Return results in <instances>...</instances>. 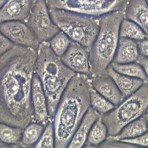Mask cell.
Listing matches in <instances>:
<instances>
[{
	"label": "cell",
	"instance_id": "cell-1",
	"mask_svg": "<svg viewBox=\"0 0 148 148\" xmlns=\"http://www.w3.org/2000/svg\"><path fill=\"white\" fill-rule=\"evenodd\" d=\"M36 49L14 45L0 57V122L24 129L33 120Z\"/></svg>",
	"mask_w": 148,
	"mask_h": 148
},
{
	"label": "cell",
	"instance_id": "cell-2",
	"mask_svg": "<svg viewBox=\"0 0 148 148\" xmlns=\"http://www.w3.org/2000/svg\"><path fill=\"white\" fill-rule=\"evenodd\" d=\"M91 76L76 73L64 91L51 119L54 147H67L84 114L90 106Z\"/></svg>",
	"mask_w": 148,
	"mask_h": 148
},
{
	"label": "cell",
	"instance_id": "cell-3",
	"mask_svg": "<svg viewBox=\"0 0 148 148\" xmlns=\"http://www.w3.org/2000/svg\"><path fill=\"white\" fill-rule=\"evenodd\" d=\"M36 50L34 73L38 76L46 95L48 113L51 120L64 91L76 73L54 53L49 42L39 43Z\"/></svg>",
	"mask_w": 148,
	"mask_h": 148
},
{
	"label": "cell",
	"instance_id": "cell-4",
	"mask_svg": "<svg viewBox=\"0 0 148 148\" xmlns=\"http://www.w3.org/2000/svg\"><path fill=\"white\" fill-rule=\"evenodd\" d=\"M98 18V32L89 50L91 77L105 72L112 62L119 39V27L124 18V12H110Z\"/></svg>",
	"mask_w": 148,
	"mask_h": 148
},
{
	"label": "cell",
	"instance_id": "cell-5",
	"mask_svg": "<svg viewBox=\"0 0 148 148\" xmlns=\"http://www.w3.org/2000/svg\"><path fill=\"white\" fill-rule=\"evenodd\" d=\"M49 10L53 21L61 31L73 42L90 49L99 30L98 17L64 9Z\"/></svg>",
	"mask_w": 148,
	"mask_h": 148
},
{
	"label": "cell",
	"instance_id": "cell-6",
	"mask_svg": "<svg viewBox=\"0 0 148 148\" xmlns=\"http://www.w3.org/2000/svg\"><path fill=\"white\" fill-rule=\"evenodd\" d=\"M148 82L134 93L125 98L108 113L101 115L108 129V135H116L123 127L147 111Z\"/></svg>",
	"mask_w": 148,
	"mask_h": 148
},
{
	"label": "cell",
	"instance_id": "cell-7",
	"mask_svg": "<svg viewBox=\"0 0 148 148\" xmlns=\"http://www.w3.org/2000/svg\"><path fill=\"white\" fill-rule=\"evenodd\" d=\"M49 9H64L98 17L113 12H124L129 0H45Z\"/></svg>",
	"mask_w": 148,
	"mask_h": 148
},
{
	"label": "cell",
	"instance_id": "cell-8",
	"mask_svg": "<svg viewBox=\"0 0 148 148\" xmlns=\"http://www.w3.org/2000/svg\"><path fill=\"white\" fill-rule=\"evenodd\" d=\"M24 22L31 28L39 43L48 42L60 30L53 21L45 0H36Z\"/></svg>",
	"mask_w": 148,
	"mask_h": 148
},
{
	"label": "cell",
	"instance_id": "cell-9",
	"mask_svg": "<svg viewBox=\"0 0 148 148\" xmlns=\"http://www.w3.org/2000/svg\"><path fill=\"white\" fill-rule=\"evenodd\" d=\"M1 32L16 45L37 49L39 42L27 24L23 21H8L0 23Z\"/></svg>",
	"mask_w": 148,
	"mask_h": 148
},
{
	"label": "cell",
	"instance_id": "cell-10",
	"mask_svg": "<svg viewBox=\"0 0 148 148\" xmlns=\"http://www.w3.org/2000/svg\"><path fill=\"white\" fill-rule=\"evenodd\" d=\"M89 50L88 47L72 41L60 58L66 66L75 73L91 76Z\"/></svg>",
	"mask_w": 148,
	"mask_h": 148
},
{
	"label": "cell",
	"instance_id": "cell-11",
	"mask_svg": "<svg viewBox=\"0 0 148 148\" xmlns=\"http://www.w3.org/2000/svg\"><path fill=\"white\" fill-rule=\"evenodd\" d=\"M31 104L33 110V119L36 122L46 125L50 120L47 99L40 82L36 73H34L31 87Z\"/></svg>",
	"mask_w": 148,
	"mask_h": 148
},
{
	"label": "cell",
	"instance_id": "cell-12",
	"mask_svg": "<svg viewBox=\"0 0 148 148\" xmlns=\"http://www.w3.org/2000/svg\"><path fill=\"white\" fill-rule=\"evenodd\" d=\"M36 0H6L0 9V23L27 18Z\"/></svg>",
	"mask_w": 148,
	"mask_h": 148
},
{
	"label": "cell",
	"instance_id": "cell-13",
	"mask_svg": "<svg viewBox=\"0 0 148 148\" xmlns=\"http://www.w3.org/2000/svg\"><path fill=\"white\" fill-rule=\"evenodd\" d=\"M90 83L94 90L114 106L119 104L125 98L106 71L101 75L91 77Z\"/></svg>",
	"mask_w": 148,
	"mask_h": 148
},
{
	"label": "cell",
	"instance_id": "cell-14",
	"mask_svg": "<svg viewBox=\"0 0 148 148\" xmlns=\"http://www.w3.org/2000/svg\"><path fill=\"white\" fill-rule=\"evenodd\" d=\"M100 116L95 110L90 106L76 130L67 147L80 148L83 147L91 126Z\"/></svg>",
	"mask_w": 148,
	"mask_h": 148
},
{
	"label": "cell",
	"instance_id": "cell-15",
	"mask_svg": "<svg viewBox=\"0 0 148 148\" xmlns=\"http://www.w3.org/2000/svg\"><path fill=\"white\" fill-rule=\"evenodd\" d=\"M124 18L138 24L147 34V0H129L124 12Z\"/></svg>",
	"mask_w": 148,
	"mask_h": 148
},
{
	"label": "cell",
	"instance_id": "cell-16",
	"mask_svg": "<svg viewBox=\"0 0 148 148\" xmlns=\"http://www.w3.org/2000/svg\"><path fill=\"white\" fill-rule=\"evenodd\" d=\"M106 71L124 98L134 93L145 82L139 78L130 77L116 72L110 64Z\"/></svg>",
	"mask_w": 148,
	"mask_h": 148
},
{
	"label": "cell",
	"instance_id": "cell-17",
	"mask_svg": "<svg viewBox=\"0 0 148 148\" xmlns=\"http://www.w3.org/2000/svg\"><path fill=\"white\" fill-rule=\"evenodd\" d=\"M138 56L136 40L127 38L119 37L112 62L117 64L135 62Z\"/></svg>",
	"mask_w": 148,
	"mask_h": 148
},
{
	"label": "cell",
	"instance_id": "cell-18",
	"mask_svg": "<svg viewBox=\"0 0 148 148\" xmlns=\"http://www.w3.org/2000/svg\"><path fill=\"white\" fill-rule=\"evenodd\" d=\"M147 111L136 119L128 123L115 135H108V138L114 140L133 138L140 135L147 130Z\"/></svg>",
	"mask_w": 148,
	"mask_h": 148
},
{
	"label": "cell",
	"instance_id": "cell-19",
	"mask_svg": "<svg viewBox=\"0 0 148 148\" xmlns=\"http://www.w3.org/2000/svg\"><path fill=\"white\" fill-rule=\"evenodd\" d=\"M108 129L100 116L93 123L88 132L83 147H95L103 142L108 136Z\"/></svg>",
	"mask_w": 148,
	"mask_h": 148
},
{
	"label": "cell",
	"instance_id": "cell-20",
	"mask_svg": "<svg viewBox=\"0 0 148 148\" xmlns=\"http://www.w3.org/2000/svg\"><path fill=\"white\" fill-rule=\"evenodd\" d=\"M45 125L38 122H30L23 129L20 147H33L40 138Z\"/></svg>",
	"mask_w": 148,
	"mask_h": 148
},
{
	"label": "cell",
	"instance_id": "cell-21",
	"mask_svg": "<svg viewBox=\"0 0 148 148\" xmlns=\"http://www.w3.org/2000/svg\"><path fill=\"white\" fill-rule=\"evenodd\" d=\"M119 37L127 38L135 40L147 38V34L135 22L123 18L119 27Z\"/></svg>",
	"mask_w": 148,
	"mask_h": 148
},
{
	"label": "cell",
	"instance_id": "cell-22",
	"mask_svg": "<svg viewBox=\"0 0 148 148\" xmlns=\"http://www.w3.org/2000/svg\"><path fill=\"white\" fill-rule=\"evenodd\" d=\"M23 129L0 122V140L10 146L20 147Z\"/></svg>",
	"mask_w": 148,
	"mask_h": 148
},
{
	"label": "cell",
	"instance_id": "cell-23",
	"mask_svg": "<svg viewBox=\"0 0 148 148\" xmlns=\"http://www.w3.org/2000/svg\"><path fill=\"white\" fill-rule=\"evenodd\" d=\"M112 68L117 72L130 77H136L147 82V73L136 62H132L125 64H117L112 62L110 64Z\"/></svg>",
	"mask_w": 148,
	"mask_h": 148
},
{
	"label": "cell",
	"instance_id": "cell-24",
	"mask_svg": "<svg viewBox=\"0 0 148 148\" xmlns=\"http://www.w3.org/2000/svg\"><path fill=\"white\" fill-rule=\"evenodd\" d=\"M89 96L90 106L100 115L108 113L115 106L111 102L101 95L91 86L90 88Z\"/></svg>",
	"mask_w": 148,
	"mask_h": 148
},
{
	"label": "cell",
	"instance_id": "cell-25",
	"mask_svg": "<svg viewBox=\"0 0 148 148\" xmlns=\"http://www.w3.org/2000/svg\"><path fill=\"white\" fill-rule=\"evenodd\" d=\"M48 42L54 53L61 57L67 50L72 40L66 34L60 30Z\"/></svg>",
	"mask_w": 148,
	"mask_h": 148
},
{
	"label": "cell",
	"instance_id": "cell-26",
	"mask_svg": "<svg viewBox=\"0 0 148 148\" xmlns=\"http://www.w3.org/2000/svg\"><path fill=\"white\" fill-rule=\"evenodd\" d=\"M33 147H54V130L51 120L46 124L40 138Z\"/></svg>",
	"mask_w": 148,
	"mask_h": 148
},
{
	"label": "cell",
	"instance_id": "cell-27",
	"mask_svg": "<svg viewBox=\"0 0 148 148\" xmlns=\"http://www.w3.org/2000/svg\"><path fill=\"white\" fill-rule=\"evenodd\" d=\"M121 142L131 144L135 146L136 147H142L148 146V134L147 132H145L140 135L136 136L133 138L122 139L120 140Z\"/></svg>",
	"mask_w": 148,
	"mask_h": 148
},
{
	"label": "cell",
	"instance_id": "cell-28",
	"mask_svg": "<svg viewBox=\"0 0 148 148\" xmlns=\"http://www.w3.org/2000/svg\"><path fill=\"white\" fill-rule=\"evenodd\" d=\"M97 147L104 148H137L135 146L131 144L127 143L119 140L112 139L108 137Z\"/></svg>",
	"mask_w": 148,
	"mask_h": 148
},
{
	"label": "cell",
	"instance_id": "cell-29",
	"mask_svg": "<svg viewBox=\"0 0 148 148\" xmlns=\"http://www.w3.org/2000/svg\"><path fill=\"white\" fill-rule=\"evenodd\" d=\"M13 45L14 44L7 38L0 31V57Z\"/></svg>",
	"mask_w": 148,
	"mask_h": 148
},
{
	"label": "cell",
	"instance_id": "cell-30",
	"mask_svg": "<svg viewBox=\"0 0 148 148\" xmlns=\"http://www.w3.org/2000/svg\"><path fill=\"white\" fill-rule=\"evenodd\" d=\"M138 46L139 54L148 57V39L145 38L143 39L136 40Z\"/></svg>",
	"mask_w": 148,
	"mask_h": 148
},
{
	"label": "cell",
	"instance_id": "cell-31",
	"mask_svg": "<svg viewBox=\"0 0 148 148\" xmlns=\"http://www.w3.org/2000/svg\"><path fill=\"white\" fill-rule=\"evenodd\" d=\"M135 62L138 64L145 71L146 73H147L148 69V57H146L144 56H142L139 54Z\"/></svg>",
	"mask_w": 148,
	"mask_h": 148
},
{
	"label": "cell",
	"instance_id": "cell-32",
	"mask_svg": "<svg viewBox=\"0 0 148 148\" xmlns=\"http://www.w3.org/2000/svg\"><path fill=\"white\" fill-rule=\"evenodd\" d=\"M6 0H0V9Z\"/></svg>",
	"mask_w": 148,
	"mask_h": 148
}]
</instances>
